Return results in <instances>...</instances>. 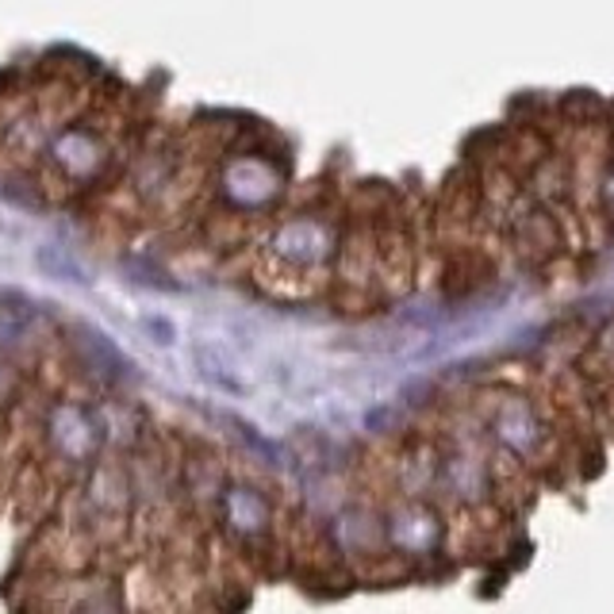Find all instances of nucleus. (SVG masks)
<instances>
[{
    "instance_id": "obj_1",
    "label": "nucleus",
    "mask_w": 614,
    "mask_h": 614,
    "mask_svg": "<svg viewBox=\"0 0 614 614\" xmlns=\"http://www.w3.org/2000/svg\"><path fill=\"white\" fill-rule=\"evenodd\" d=\"M39 258L47 261V273H54V277H74V281H81V273H77V269H74V261H69L66 254H62V258H59L54 250H42Z\"/></svg>"
}]
</instances>
